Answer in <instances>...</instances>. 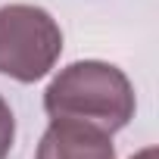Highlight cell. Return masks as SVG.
Returning <instances> with one entry per match:
<instances>
[{"label":"cell","instance_id":"1","mask_svg":"<svg viewBox=\"0 0 159 159\" xmlns=\"http://www.w3.org/2000/svg\"><path fill=\"white\" fill-rule=\"evenodd\" d=\"M134 109L137 97L128 75L100 59H78L59 69L44 91V112L50 119L94 125L106 134L122 131L134 119Z\"/></svg>","mask_w":159,"mask_h":159},{"label":"cell","instance_id":"2","mask_svg":"<svg viewBox=\"0 0 159 159\" xmlns=\"http://www.w3.org/2000/svg\"><path fill=\"white\" fill-rule=\"evenodd\" d=\"M62 53L59 22L34 3L0 7V75L34 84L56 66Z\"/></svg>","mask_w":159,"mask_h":159},{"label":"cell","instance_id":"3","mask_svg":"<svg viewBox=\"0 0 159 159\" xmlns=\"http://www.w3.org/2000/svg\"><path fill=\"white\" fill-rule=\"evenodd\" d=\"M34 159H116V143L112 134L94 125L50 119Z\"/></svg>","mask_w":159,"mask_h":159},{"label":"cell","instance_id":"4","mask_svg":"<svg viewBox=\"0 0 159 159\" xmlns=\"http://www.w3.org/2000/svg\"><path fill=\"white\" fill-rule=\"evenodd\" d=\"M16 140V116L10 109V103L0 97V159H7Z\"/></svg>","mask_w":159,"mask_h":159},{"label":"cell","instance_id":"5","mask_svg":"<svg viewBox=\"0 0 159 159\" xmlns=\"http://www.w3.org/2000/svg\"><path fill=\"white\" fill-rule=\"evenodd\" d=\"M131 159H156V147H147V150H140V153H134Z\"/></svg>","mask_w":159,"mask_h":159}]
</instances>
